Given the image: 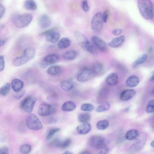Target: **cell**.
<instances>
[{"instance_id": "1", "label": "cell", "mask_w": 154, "mask_h": 154, "mask_svg": "<svg viewBox=\"0 0 154 154\" xmlns=\"http://www.w3.org/2000/svg\"><path fill=\"white\" fill-rule=\"evenodd\" d=\"M35 51L34 48L29 47L26 48L22 55L16 57L13 61V65L19 66L28 62L35 57Z\"/></svg>"}, {"instance_id": "2", "label": "cell", "mask_w": 154, "mask_h": 154, "mask_svg": "<svg viewBox=\"0 0 154 154\" xmlns=\"http://www.w3.org/2000/svg\"><path fill=\"white\" fill-rule=\"evenodd\" d=\"M137 6L141 14L144 18L150 20L153 18V7L150 1L138 0Z\"/></svg>"}, {"instance_id": "3", "label": "cell", "mask_w": 154, "mask_h": 154, "mask_svg": "<svg viewBox=\"0 0 154 154\" xmlns=\"http://www.w3.org/2000/svg\"><path fill=\"white\" fill-rule=\"evenodd\" d=\"M33 19V16L30 14L25 13L14 15L12 20L17 27L21 28L28 26Z\"/></svg>"}, {"instance_id": "4", "label": "cell", "mask_w": 154, "mask_h": 154, "mask_svg": "<svg viewBox=\"0 0 154 154\" xmlns=\"http://www.w3.org/2000/svg\"><path fill=\"white\" fill-rule=\"evenodd\" d=\"M27 126L31 130H38L42 127V123L38 117L34 114L30 113L26 117Z\"/></svg>"}, {"instance_id": "5", "label": "cell", "mask_w": 154, "mask_h": 154, "mask_svg": "<svg viewBox=\"0 0 154 154\" xmlns=\"http://www.w3.org/2000/svg\"><path fill=\"white\" fill-rule=\"evenodd\" d=\"M36 100V98L35 96H28L22 101L20 107L26 112L30 113L32 111Z\"/></svg>"}, {"instance_id": "6", "label": "cell", "mask_w": 154, "mask_h": 154, "mask_svg": "<svg viewBox=\"0 0 154 154\" xmlns=\"http://www.w3.org/2000/svg\"><path fill=\"white\" fill-rule=\"evenodd\" d=\"M89 143L91 146L97 149H102L107 147L109 141L100 136L94 135L91 137Z\"/></svg>"}, {"instance_id": "7", "label": "cell", "mask_w": 154, "mask_h": 154, "mask_svg": "<svg viewBox=\"0 0 154 154\" xmlns=\"http://www.w3.org/2000/svg\"><path fill=\"white\" fill-rule=\"evenodd\" d=\"M136 139L130 148V151L132 152H138L143 149L146 143V136L145 134H141Z\"/></svg>"}, {"instance_id": "8", "label": "cell", "mask_w": 154, "mask_h": 154, "mask_svg": "<svg viewBox=\"0 0 154 154\" xmlns=\"http://www.w3.org/2000/svg\"><path fill=\"white\" fill-rule=\"evenodd\" d=\"M103 22L101 13L99 12L95 14L91 22V28L94 32L98 33L101 31L102 28Z\"/></svg>"}, {"instance_id": "9", "label": "cell", "mask_w": 154, "mask_h": 154, "mask_svg": "<svg viewBox=\"0 0 154 154\" xmlns=\"http://www.w3.org/2000/svg\"><path fill=\"white\" fill-rule=\"evenodd\" d=\"M55 111V109L53 106L50 104L44 103L39 105L38 113L40 116H47L52 115Z\"/></svg>"}, {"instance_id": "10", "label": "cell", "mask_w": 154, "mask_h": 154, "mask_svg": "<svg viewBox=\"0 0 154 154\" xmlns=\"http://www.w3.org/2000/svg\"><path fill=\"white\" fill-rule=\"evenodd\" d=\"M75 38L80 46L85 50L91 43L86 37L81 32L76 31L74 33Z\"/></svg>"}, {"instance_id": "11", "label": "cell", "mask_w": 154, "mask_h": 154, "mask_svg": "<svg viewBox=\"0 0 154 154\" xmlns=\"http://www.w3.org/2000/svg\"><path fill=\"white\" fill-rule=\"evenodd\" d=\"M91 39L93 44L99 50L102 52H105L106 51V44L101 38L98 36L94 35L92 37Z\"/></svg>"}, {"instance_id": "12", "label": "cell", "mask_w": 154, "mask_h": 154, "mask_svg": "<svg viewBox=\"0 0 154 154\" xmlns=\"http://www.w3.org/2000/svg\"><path fill=\"white\" fill-rule=\"evenodd\" d=\"M92 74L91 69L84 68L78 75L77 80L81 82H86L90 79Z\"/></svg>"}, {"instance_id": "13", "label": "cell", "mask_w": 154, "mask_h": 154, "mask_svg": "<svg viewBox=\"0 0 154 154\" xmlns=\"http://www.w3.org/2000/svg\"><path fill=\"white\" fill-rule=\"evenodd\" d=\"M51 18L46 14L41 15L38 20V24L42 29H45L49 27L51 24Z\"/></svg>"}, {"instance_id": "14", "label": "cell", "mask_w": 154, "mask_h": 154, "mask_svg": "<svg viewBox=\"0 0 154 154\" xmlns=\"http://www.w3.org/2000/svg\"><path fill=\"white\" fill-rule=\"evenodd\" d=\"M136 93L135 90L132 89H127L123 91L120 94V98L123 101H128L132 98Z\"/></svg>"}, {"instance_id": "15", "label": "cell", "mask_w": 154, "mask_h": 154, "mask_svg": "<svg viewBox=\"0 0 154 154\" xmlns=\"http://www.w3.org/2000/svg\"><path fill=\"white\" fill-rule=\"evenodd\" d=\"M11 86L13 90L17 93L21 91L24 86V83L21 80L15 79L12 80Z\"/></svg>"}, {"instance_id": "16", "label": "cell", "mask_w": 154, "mask_h": 154, "mask_svg": "<svg viewBox=\"0 0 154 154\" xmlns=\"http://www.w3.org/2000/svg\"><path fill=\"white\" fill-rule=\"evenodd\" d=\"M125 40V36L121 35L113 39L108 44V45L111 48H117L121 45L124 42Z\"/></svg>"}, {"instance_id": "17", "label": "cell", "mask_w": 154, "mask_h": 154, "mask_svg": "<svg viewBox=\"0 0 154 154\" xmlns=\"http://www.w3.org/2000/svg\"><path fill=\"white\" fill-rule=\"evenodd\" d=\"M119 76L116 73H112L109 75L106 79V82L107 84L110 86L116 85L118 82Z\"/></svg>"}, {"instance_id": "18", "label": "cell", "mask_w": 154, "mask_h": 154, "mask_svg": "<svg viewBox=\"0 0 154 154\" xmlns=\"http://www.w3.org/2000/svg\"><path fill=\"white\" fill-rule=\"evenodd\" d=\"M140 82L139 78L135 75L129 77L125 82L126 85L129 88H134L137 86Z\"/></svg>"}, {"instance_id": "19", "label": "cell", "mask_w": 154, "mask_h": 154, "mask_svg": "<svg viewBox=\"0 0 154 154\" xmlns=\"http://www.w3.org/2000/svg\"><path fill=\"white\" fill-rule=\"evenodd\" d=\"M91 125L88 123H83L76 128V131L79 134H85L88 133L91 130Z\"/></svg>"}, {"instance_id": "20", "label": "cell", "mask_w": 154, "mask_h": 154, "mask_svg": "<svg viewBox=\"0 0 154 154\" xmlns=\"http://www.w3.org/2000/svg\"><path fill=\"white\" fill-rule=\"evenodd\" d=\"M59 56L55 54H51L45 56L43 58V61L49 65L54 63L59 60Z\"/></svg>"}, {"instance_id": "21", "label": "cell", "mask_w": 154, "mask_h": 154, "mask_svg": "<svg viewBox=\"0 0 154 154\" xmlns=\"http://www.w3.org/2000/svg\"><path fill=\"white\" fill-rule=\"evenodd\" d=\"M60 86L63 90L69 91L72 89L73 85L72 80L71 79H68L61 82Z\"/></svg>"}, {"instance_id": "22", "label": "cell", "mask_w": 154, "mask_h": 154, "mask_svg": "<svg viewBox=\"0 0 154 154\" xmlns=\"http://www.w3.org/2000/svg\"><path fill=\"white\" fill-rule=\"evenodd\" d=\"M60 37V33L56 32L51 33L46 36V40L51 43H55L58 42Z\"/></svg>"}, {"instance_id": "23", "label": "cell", "mask_w": 154, "mask_h": 154, "mask_svg": "<svg viewBox=\"0 0 154 154\" xmlns=\"http://www.w3.org/2000/svg\"><path fill=\"white\" fill-rule=\"evenodd\" d=\"M76 108L75 103L72 101H67L62 105V109L65 112H71L74 110Z\"/></svg>"}, {"instance_id": "24", "label": "cell", "mask_w": 154, "mask_h": 154, "mask_svg": "<svg viewBox=\"0 0 154 154\" xmlns=\"http://www.w3.org/2000/svg\"><path fill=\"white\" fill-rule=\"evenodd\" d=\"M71 44L70 40L67 38H62L58 42L57 45L60 49H64L69 47Z\"/></svg>"}, {"instance_id": "25", "label": "cell", "mask_w": 154, "mask_h": 154, "mask_svg": "<svg viewBox=\"0 0 154 154\" xmlns=\"http://www.w3.org/2000/svg\"><path fill=\"white\" fill-rule=\"evenodd\" d=\"M62 71V68L58 65H53L49 67L47 70V72L51 75H56L60 74Z\"/></svg>"}, {"instance_id": "26", "label": "cell", "mask_w": 154, "mask_h": 154, "mask_svg": "<svg viewBox=\"0 0 154 154\" xmlns=\"http://www.w3.org/2000/svg\"><path fill=\"white\" fill-rule=\"evenodd\" d=\"M71 143L69 139H67L63 141L57 140L54 142V144L56 146L62 149H65L69 146Z\"/></svg>"}, {"instance_id": "27", "label": "cell", "mask_w": 154, "mask_h": 154, "mask_svg": "<svg viewBox=\"0 0 154 154\" xmlns=\"http://www.w3.org/2000/svg\"><path fill=\"white\" fill-rule=\"evenodd\" d=\"M139 133L136 130L132 129L128 131L125 135V137L129 140L136 139L139 136Z\"/></svg>"}, {"instance_id": "28", "label": "cell", "mask_w": 154, "mask_h": 154, "mask_svg": "<svg viewBox=\"0 0 154 154\" xmlns=\"http://www.w3.org/2000/svg\"><path fill=\"white\" fill-rule=\"evenodd\" d=\"M147 56L146 54H143L139 57L133 62L132 64V67L136 68L139 65L144 63L147 60Z\"/></svg>"}, {"instance_id": "29", "label": "cell", "mask_w": 154, "mask_h": 154, "mask_svg": "<svg viewBox=\"0 0 154 154\" xmlns=\"http://www.w3.org/2000/svg\"><path fill=\"white\" fill-rule=\"evenodd\" d=\"M77 52L75 50H71L67 51L63 54V58L66 60H71L74 59L77 55Z\"/></svg>"}, {"instance_id": "30", "label": "cell", "mask_w": 154, "mask_h": 154, "mask_svg": "<svg viewBox=\"0 0 154 154\" xmlns=\"http://www.w3.org/2000/svg\"><path fill=\"white\" fill-rule=\"evenodd\" d=\"M91 119V115L88 112L82 113L79 114L78 116L79 121L82 123H88Z\"/></svg>"}, {"instance_id": "31", "label": "cell", "mask_w": 154, "mask_h": 154, "mask_svg": "<svg viewBox=\"0 0 154 154\" xmlns=\"http://www.w3.org/2000/svg\"><path fill=\"white\" fill-rule=\"evenodd\" d=\"M24 6L26 9L30 11L35 10L37 8L35 2L33 0L26 1L24 4Z\"/></svg>"}, {"instance_id": "32", "label": "cell", "mask_w": 154, "mask_h": 154, "mask_svg": "<svg viewBox=\"0 0 154 154\" xmlns=\"http://www.w3.org/2000/svg\"><path fill=\"white\" fill-rule=\"evenodd\" d=\"M11 88L10 84L7 82L0 89V94L3 96H6L9 93Z\"/></svg>"}, {"instance_id": "33", "label": "cell", "mask_w": 154, "mask_h": 154, "mask_svg": "<svg viewBox=\"0 0 154 154\" xmlns=\"http://www.w3.org/2000/svg\"><path fill=\"white\" fill-rule=\"evenodd\" d=\"M103 64L100 63H95L91 69L92 73L97 74L100 73L103 70Z\"/></svg>"}, {"instance_id": "34", "label": "cell", "mask_w": 154, "mask_h": 154, "mask_svg": "<svg viewBox=\"0 0 154 154\" xmlns=\"http://www.w3.org/2000/svg\"><path fill=\"white\" fill-rule=\"evenodd\" d=\"M110 107V103L106 101L102 104L98 106L96 109V111L97 112H102L109 110Z\"/></svg>"}, {"instance_id": "35", "label": "cell", "mask_w": 154, "mask_h": 154, "mask_svg": "<svg viewBox=\"0 0 154 154\" xmlns=\"http://www.w3.org/2000/svg\"><path fill=\"white\" fill-rule=\"evenodd\" d=\"M109 122L106 119L99 121L97 124V127L99 130H103L106 129L109 125Z\"/></svg>"}, {"instance_id": "36", "label": "cell", "mask_w": 154, "mask_h": 154, "mask_svg": "<svg viewBox=\"0 0 154 154\" xmlns=\"http://www.w3.org/2000/svg\"><path fill=\"white\" fill-rule=\"evenodd\" d=\"M31 149V146L28 144L23 145L20 148V152L22 154H28L30 152Z\"/></svg>"}, {"instance_id": "37", "label": "cell", "mask_w": 154, "mask_h": 154, "mask_svg": "<svg viewBox=\"0 0 154 154\" xmlns=\"http://www.w3.org/2000/svg\"><path fill=\"white\" fill-rule=\"evenodd\" d=\"M94 106L89 103H84L81 106V109L84 111L91 112L94 110Z\"/></svg>"}, {"instance_id": "38", "label": "cell", "mask_w": 154, "mask_h": 154, "mask_svg": "<svg viewBox=\"0 0 154 154\" xmlns=\"http://www.w3.org/2000/svg\"><path fill=\"white\" fill-rule=\"evenodd\" d=\"M146 110V112L149 113L154 112V100H151L148 102Z\"/></svg>"}, {"instance_id": "39", "label": "cell", "mask_w": 154, "mask_h": 154, "mask_svg": "<svg viewBox=\"0 0 154 154\" xmlns=\"http://www.w3.org/2000/svg\"><path fill=\"white\" fill-rule=\"evenodd\" d=\"M60 130V128H54L51 129L46 137V139L47 140L51 139L56 133Z\"/></svg>"}, {"instance_id": "40", "label": "cell", "mask_w": 154, "mask_h": 154, "mask_svg": "<svg viewBox=\"0 0 154 154\" xmlns=\"http://www.w3.org/2000/svg\"><path fill=\"white\" fill-rule=\"evenodd\" d=\"M109 10L108 9H106L104 12L103 15H102L103 21L104 23H106L107 22L109 15Z\"/></svg>"}, {"instance_id": "41", "label": "cell", "mask_w": 154, "mask_h": 154, "mask_svg": "<svg viewBox=\"0 0 154 154\" xmlns=\"http://www.w3.org/2000/svg\"><path fill=\"white\" fill-rule=\"evenodd\" d=\"M57 28H54L51 29L46 30L43 32H42L40 34V35L41 36H46L48 34L52 33L53 32H55Z\"/></svg>"}, {"instance_id": "42", "label": "cell", "mask_w": 154, "mask_h": 154, "mask_svg": "<svg viewBox=\"0 0 154 154\" xmlns=\"http://www.w3.org/2000/svg\"><path fill=\"white\" fill-rule=\"evenodd\" d=\"M82 7L83 10L87 12L89 11V7L87 1L84 0L82 2Z\"/></svg>"}, {"instance_id": "43", "label": "cell", "mask_w": 154, "mask_h": 154, "mask_svg": "<svg viewBox=\"0 0 154 154\" xmlns=\"http://www.w3.org/2000/svg\"><path fill=\"white\" fill-rule=\"evenodd\" d=\"M0 71H2L5 68V62L4 57L2 55H1L0 57Z\"/></svg>"}, {"instance_id": "44", "label": "cell", "mask_w": 154, "mask_h": 154, "mask_svg": "<svg viewBox=\"0 0 154 154\" xmlns=\"http://www.w3.org/2000/svg\"><path fill=\"white\" fill-rule=\"evenodd\" d=\"M122 32V30L121 29H114L112 33L114 35H120Z\"/></svg>"}, {"instance_id": "45", "label": "cell", "mask_w": 154, "mask_h": 154, "mask_svg": "<svg viewBox=\"0 0 154 154\" xmlns=\"http://www.w3.org/2000/svg\"><path fill=\"white\" fill-rule=\"evenodd\" d=\"M5 8L4 5L2 4H0V18L3 17L5 13Z\"/></svg>"}, {"instance_id": "46", "label": "cell", "mask_w": 154, "mask_h": 154, "mask_svg": "<svg viewBox=\"0 0 154 154\" xmlns=\"http://www.w3.org/2000/svg\"><path fill=\"white\" fill-rule=\"evenodd\" d=\"M0 154H8V148L5 146L1 148L0 149Z\"/></svg>"}, {"instance_id": "47", "label": "cell", "mask_w": 154, "mask_h": 154, "mask_svg": "<svg viewBox=\"0 0 154 154\" xmlns=\"http://www.w3.org/2000/svg\"><path fill=\"white\" fill-rule=\"evenodd\" d=\"M25 91H20V92L17 95L14 96V98L17 99H19L23 97L24 95Z\"/></svg>"}, {"instance_id": "48", "label": "cell", "mask_w": 154, "mask_h": 154, "mask_svg": "<svg viewBox=\"0 0 154 154\" xmlns=\"http://www.w3.org/2000/svg\"><path fill=\"white\" fill-rule=\"evenodd\" d=\"M109 150V148L108 147H106L102 149L97 154H106L108 152Z\"/></svg>"}, {"instance_id": "49", "label": "cell", "mask_w": 154, "mask_h": 154, "mask_svg": "<svg viewBox=\"0 0 154 154\" xmlns=\"http://www.w3.org/2000/svg\"><path fill=\"white\" fill-rule=\"evenodd\" d=\"M47 122L49 124H54L57 122V120L54 118H50L48 119Z\"/></svg>"}, {"instance_id": "50", "label": "cell", "mask_w": 154, "mask_h": 154, "mask_svg": "<svg viewBox=\"0 0 154 154\" xmlns=\"http://www.w3.org/2000/svg\"><path fill=\"white\" fill-rule=\"evenodd\" d=\"M40 65V67L42 68H45L50 65L49 64L44 61L41 62Z\"/></svg>"}, {"instance_id": "51", "label": "cell", "mask_w": 154, "mask_h": 154, "mask_svg": "<svg viewBox=\"0 0 154 154\" xmlns=\"http://www.w3.org/2000/svg\"><path fill=\"white\" fill-rule=\"evenodd\" d=\"M7 40L6 38H3L1 39L0 41V46H3Z\"/></svg>"}, {"instance_id": "52", "label": "cell", "mask_w": 154, "mask_h": 154, "mask_svg": "<svg viewBox=\"0 0 154 154\" xmlns=\"http://www.w3.org/2000/svg\"><path fill=\"white\" fill-rule=\"evenodd\" d=\"M150 125L152 129L154 130V117L152 118L151 119Z\"/></svg>"}, {"instance_id": "53", "label": "cell", "mask_w": 154, "mask_h": 154, "mask_svg": "<svg viewBox=\"0 0 154 154\" xmlns=\"http://www.w3.org/2000/svg\"><path fill=\"white\" fill-rule=\"evenodd\" d=\"M79 154H91V152L87 151H84L81 152Z\"/></svg>"}, {"instance_id": "54", "label": "cell", "mask_w": 154, "mask_h": 154, "mask_svg": "<svg viewBox=\"0 0 154 154\" xmlns=\"http://www.w3.org/2000/svg\"><path fill=\"white\" fill-rule=\"evenodd\" d=\"M63 154H73V153L71 151H66L64 152Z\"/></svg>"}, {"instance_id": "55", "label": "cell", "mask_w": 154, "mask_h": 154, "mask_svg": "<svg viewBox=\"0 0 154 154\" xmlns=\"http://www.w3.org/2000/svg\"><path fill=\"white\" fill-rule=\"evenodd\" d=\"M150 80L152 81H154V73L151 76L150 78Z\"/></svg>"}, {"instance_id": "56", "label": "cell", "mask_w": 154, "mask_h": 154, "mask_svg": "<svg viewBox=\"0 0 154 154\" xmlns=\"http://www.w3.org/2000/svg\"><path fill=\"white\" fill-rule=\"evenodd\" d=\"M153 51V48L152 47H151L149 48L148 50V52L149 53H150L152 52Z\"/></svg>"}, {"instance_id": "57", "label": "cell", "mask_w": 154, "mask_h": 154, "mask_svg": "<svg viewBox=\"0 0 154 154\" xmlns=\"http://www.w3.org/2000/svg\"><path fill=\"white\" fill-rule=\"evenodd\" d=\"M151 146L154 148V140L152 141L150 143Z\"/></svg>"}, {"instance_id": "58", "label": "cell", "mask_w": 154, "mask_h": 154, "mask_svg": "<svg viewBox=\"0 0 154 154\" xmlns=\"http://www.w3.org/2000/svg\"><path fill=\"white\" fill-rule=\"evenodd\" d=\"M151 94L152 96H154V88L151 91Z\"/></svg>"}, {"instance_id": "59", "label": "cell", "mask_w": 154, "mask_h": 154, "mask_svg": "<svg viewBox=\"0 0 154 154\" xmlns=\"http://www.w3.org/2000/svg\"><path fill=\"white\" fill-rule=\"evenodd\" d=\"M153 18H154V8H153Z\"/></svg>"}]
</instances>
